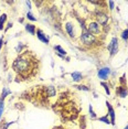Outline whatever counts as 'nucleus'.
I'll list each match as a JSON object with an SVG mask.
<instances>
[{
	"instance_id": "6",
	"label": "nucleus",
	"mask_w": 128,
	"mask_h": 129,
	"mask_svg": "<svg viewBox=\"0 0 128 129\" xmlns=\"http://www.w3.org/2000/svg\"><path fill=\"white\" fill-rule=\"evenodd\" d=\"M109 73H110V70L108 67H104V69L100 70V72H98V77L102 78V80H106L108 77Z\"/></svg>"
},
{
	"instance_id": "4",
	"label": "nucleus",
	"mask_w": 128,
	"mask_h": 129,
	"mask_svg": "<svg viewBox=\"0 0 128 129\" xmlns=\"http://www.w3.org/2000/svg\"><path fill=\"white\" fill-rule=\"evenodd\" d=\"M87 30H88V33L93 34V36H97L100 33V25L96 22H91L87 27Z\"/></svg>"
},
{
	"instance_id": "21",
	"label": "nucleus",
	"mask_w": 128,
	"mask_h": 129,
	"mask_svg": "<svg viewBox=\"0 0 128 129\" xmlns=\"http://www.w3.org/2000/svg\"><path fill=\"white\" fill-rule=\"evenodd\" d=\"M78 89H83V90H88V88H87L86 86H76Z\"/></svg>"
},
{
	"instance_id": "19",
	"label": "nucleus",
	"mask_w": 128,
	"mask_h": 129,
	"mask_svg": "<svg viewBox=\"0 0 128 129\" xmlns=\"http://www.w3.org/2000/svg\"><path fill=\"white\" fill-rule=\"evenodd\" d=\"M27 17H28V19H30V20H32V21H36V18H34L33 16H32V13H30V12H28V14H27Z\"/></svg>"
},
{
	"instance_id": "25",
	"label": "nucleus",
	"mask_w": 128,
	"mask_h": 129,
	"mask_svg": "<svg viewBox=\"0 0 128 129\" xmlns=\"http://www.w3.org/2000/svg\"><path fill=\"white\" fill-rule=\"evenodd\" d=\"M125 129H128V126H127V127H126V128H125Z\"/></svg>"
},
{
	"instance_id": "17",
	"label": "nucleus",
	"mask_w": 128,
	"mask_h": 129,
	"mask_svg": "<svg viewBox=\"0 0 128 129\" xmlns=\"http://www.w3.org/2000/svg\"><path fill=\"white\" fill-rule=\"evenodd\" d=\"M100 121H104L105 124H110V121L108 120V116H106V117H102V118H100Z\"/></svg>"
},
{
	"instance_id": "8",
	"label": "nucleus",
	"mask_w": 128,
	"mask_h": 129,
	"mask_svg": "<svg viewBox=\"0 0 128 129\" xmlns=\"http://www.w3.org/2000/svg\"><path fill=\"white\" fill-rule=\"evenodd\" d=\"M65 29H66V31H68V33H69V36L71 37V38H74L75 37V30H74V25L72 24V23H70L68 22L65 24Z\"/></svg>"
},
{
	"instance_id": "23",
	"label": "nucleus",
	"mask_w": 128,
	"mask_h": 129,
	"mask_svg": "<svg viewBox=\"0 0 128 129\" xmlns=\"http://www.w3.org/2000/svg\"><path fill=\"white\" fill-rule=\"evenodd\" d=\"M89 111H91V114H92V117H95V114H94V111H93L92 106H89Z\"/></svg>"
},
{
	"instance_id": "7",
	"label": "nucleus",
	"mask_w": 128,
	"mask_h": 129,
	"mask_svg": "<svg viewBox=\"0 0 128 129\" xmlns=\"http://www.w3.org/2000/svg\"><path fill=\"white\" fill-rule=\"evenodd\" d=\"M116 93L118 94V96H120V97H126L127 96V87L125 86V85H121V86H119L117 89H116Z\"/></svg>"
},
{
	"instance_id": "16",
	"label": "nucleus",
	"mask_w": 128,
	"mask_h": 129,
	"mask_svg": "<svg viewBox=\"0 0 128 129\" xmlns=\"http://www.w3.org/2000/svg\"><path fill=\"white\" fill-rule=\"evenodd\" d=\"M121 38H123L124 40H126V41L128 40V29L123 32V34H121Z\"/></svg>"
},
{
	"instance_id": "1",
	"label": "nucleus",
	"mask_w": 128,
	"mask_h": 129,
	"mask_svg": "<svg viewBox=\"0 0 128 129\" xmlns=\"http://www.w3.org/2000/svg\"><path fill=\"white\" fill-rule=\"evenodd\" d=\"M12 67L19 76L29 80L37 74L39 70V60L32 52L27 51L16 58Z\"/></svg>"
},
{
	"instance_id": "24",
	"label": "nucleus",
	"mask_w": 128,
	"mask_h": 129,
	"mask_svg": "<svg viewBox=\"0 0 128 129\" xmlns=\"http://www.w3.org/2000/svg\"><path fill=\"white\" fill-rule=\"evenodd\" d=\"M2 43H4V39H2V38H0V50H1V45H2Z\"/></svg>"
},
{
	"instance_id": "18",
	"label": "nucleus",
	"mask_w": 128,
	"mask_h": 129,
	"mask_svg": "<svg viewBox=\"0 0 128 129\" xmlns=\"http://www.w3.org/2000/svg\"><path fill=\"white\" fill-rule=\"evenodd\" d=\"M2 111H4V101L0 102V117L2 115Z\"/></svg>"
},
{
	"instance_id": "3",
	"label": "nucleus",
	"mask_w": 128,
	"mask_h": 129,
	"mask_svg": "<svg viewBox=\"0 0 128 129\" xmlns=\"http://www.w3.org/2000/svg\"><path fill=\"white\" fill-rule=\"evenodd\" d=\"M108 51L110 52V55H115L118 51V40L117 38H113L110 43L108 44Z\"/></svg>"
},
{
	"instance_id": "15",
	"label": "nucleus",
	"mask_w": 128,
	"mask_h": 129,
	"mask_svg": "<svg viewBox=\"0 0 128 129\" xmlns=\"http://www.w3.org/2000/svg\"><path fill=\"white\" fill-rule=\"evenodd\" d=\"M8 94H10V90H8L7 88H5L4 89V93H2V95H1V101H4V98L8 95Z\"/></svg>"
},
{
	"instance_id": "2",
	"label": "nucleus",
	"mask_w": 128,
	"mask_h": 129,
	"mask_svg": "<svg viewBox=\"0 0 128 129\" xmlns=\"http://www.w3.org/2000/svg\"><path fill=\"white\" fill-rule=\"evenodd\" d=\"M81 40H82V42L85 45H93L96 42L95 37L93 36V34L88 33V32H86V31H84L82 33V36H81Z\"/></svg>"
},
{
	"instance_id": "20",
	"label": "nucleus",
	"mask_w": 128,
	"mask_h": 129,
	"mask_svg": "<svg viewBox=\"0 0 128 129\" xmlns=\"http://www.w3.org/2000/svg\"><path fill=\"white\" fill-rule=\"evenodd\" d=\"M102 85H103V86L105 87V90H106V93H107V94H109L110 92H109V88H108V86H107V84H105V83H102Z\"/></svg>"
},
{
	"instance_id": "5",
	"label": "nucleus",
	"mask_w": 128,
	"mask_h": 129,
	"mask_svg": "<svg viewBox=\"0 0 128 129\" xmlns=\"http://www.w3.org/2000/svg\"><path fill=\"white\" fill-rule=\"evenodd\" d=\"M96 20H97V22L100 23V24H105L107 22V20H108V17L103 12H97V14H96Z\"/></svg>"
},
{
	"instance_id": "9",
	"label": "nucleus",
	"mask_w": 128,
	"mask_h": 129,
	"mask_svg": "<svg viewBox=\"0 0 128 129\" xmlns=\"http://www.w3.org/2000/svg\"><path fill=\"white\" fill-rule=\"evenodd\" d=\"M37 36H38V38H39L40 40L42 41V42L46 43V44H48V43H49V39H48V37H46L45 34L43 33V31H42V30H40V29H38V31H37Z\"/></svg>"
},
{
	"instance_id": "12",
	"label": "nucleus",
	"mask_w": 128,
	"mask_h": 129,
	"mask_svg": "<svg viewBox=\"0 0 128 129\" xmlns=\"http://www.w3.org/2000/svg\"><path fill=\"white\" fill-rule=\"evenodd\" d=\"M25 30L28 32H30L31 34H34V32H36V27H34L33 24H27L25 25Z\"/></svg>"
},
{
	"instance_id": "10",
	"label": "nucleus",
	"mask_w": 128,
	"mask_h": 129,
	"mask_svg": "<svg viewBox=\"0 0 128 129\" xmlns=\"http://www.w3.org/2000/svg\"><path fill=\"white\" fill-rule=\"evenodd\" d=\"M106 105H107V108H108V110H109V115H110V117H112V124L114 125L115 124V113H114V109H113V107L110 106V104L108 102L106 103Z\"/></svg>"
},
{
	"instance_id": "11",
	"label": "nucleus",
	"mask_w": 128,
	"mask_h": 129,
	"mask_svg": "<svg viewBox=\"0 0 128 129\" xmlns=\"http://www.w3.org/2000/svg\"><path fill=\"white\" fill-rule=\"evenodd\" d=\"M82 74L81 73H78V72H74V73H72V78H73V81L75 82H78V81H81L82 80Z\"/></svg>"
},
{
	"instance_id": "13",
	"label": "nucleus",
	"mask_w": 128,
	"mask_h": 129,
	"mask_svg": "<svg viewBox=\"0 0 128 129\" xmlns=\"http://www.w3.org/2000/svg\"><path fill=\"white\" fill-rule=\"evenodd\" d=\"M6 19H7L6 14H2V16L0 17V30H2V28H4V23L6 21Z\"/></svg>"
},
{
	"instance_id": "22",
	"label": "nucleus",
	"mask_w": 128,
	"mask_h": 129,
	"mask_svg": "<svg viewBox=\"0 0 128 129\" xmlns=\"http://www.w3.org/2000/svg\"><path fill=\"white\" fill-rule=\"evenodd\" d=\"M109 7H110V10L114 9V2L113 1H109Z\"/></svg>"
},
{
	"instance_id": "14",
	"label": "nucleus",
	"mask_w": 128,
	"mask_h": 129,
	"mask_svg": "<svg viewBox=\"0 0 128 129\" xmlns=\"http://www.w3.org/2000/svg\"><path fill=\"white\" fill-rule=\"evenodd\" d=\"M54 50H56V51H59V53L60 54H62V55H65L66 54V52L64 51V50L61 48V46H59V45H56V46H54Z\"/></svg>"
}]
</instances>
